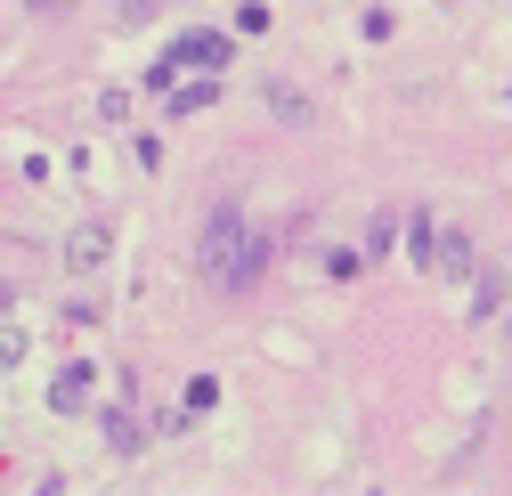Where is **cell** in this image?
Here are the masks:
<instances>
[{
  "label": "cell",
  "mask_w": 512,
  "mask_h": 496,
  "mask_svg": "<svg viewBox=\"0 0 512 496\" xmlns=\"http://www.w3.org/2000/svg\"><path fill=\"white\" fill-rule=\"evenodd\" d=\"M439 269H447V277H464V269H472V244H464V236H447V244H439Z\"/></svg>",
  "instance_id": "ba28073f"
},
{
  "label": "cell",
  "mask_w": 512,
  "mask_h": 496,
  "mask_svg": "<svg viewBox=\"0 0 512 496\" xmlns=\"http://www.w3.org/2000/svg\"><path fill=\"white\" fill-rule=\"evenodd\" d=\"M106 244H114V228H106V220H90V228H74V236H66V261H74V269H98V261H106Z\"/></svg>",
  "instance_id": "277c9868"
},
{
  "label": "cell",
  "mask_w": 512,
  "mask_h": 496,
  "mask_svg": "<svg viewBox=\"0 0 512 496\" xmlns=\"http://www.w3.org/2000/svg\"><path fill=\"white\" fill-rule=\"evenodd\" d=\"M407 261H415V269L431 261V212H423V204H415V228H407Z\"/></svg>",
  "instance_id": "52a82bcc"
},
{
  "label": "cell",
  "mask_w": 512,
  "mask_h": 496,
  "mask_svg": "<svg viewBox=\"0 0 512 496\" xmlns=\"http://www.w3.org/2000/svg\"><path fill=\"white\" fill-rule=\"evenodd\" d=\"M269 106H277V114H285V122H309V98H301V90H293V82H269Z\"/></svg>",
  "instance_id": "8992f818"
},
{
  "label": "cell",
  "mask_w": 512,
  "mask_h": 496,
  "mask_svg": "<svg viewBox=\"0 0 512 496\" xmlns=\"http://www.w3.org/2000/svg\"><path fill=\"white\" fill-rule=\"evenodd\" d=\"M90 383H98L90 366H66V375L49 383V407H57V415H82V407H90Z\"/></svg>",
  "instance_id": "3957f363"
},
{
  "label": "cell",
  "mask_w": 512,
  "mask_h": 496,
  "mask_svg": "<svg viewBox=\"0 0 512 496\" xmlns=\"http://www.w3.org/2000/svg\"><path fill=\"white\" fill-rule=\"evenodd\" d=\"M228 57H236L228 33H179V41L163 49V66H171V74H179V66H220V74H228Z\"/></svg>",
  "instance_id": "7a4b0ae2"
},
{
  "label": "cell",
  "mask_w": 512,
  "mask_h": 496,
  "mask_svg": "<svg viewBox=\"0 0 512 496\" xmlns=\"http://www.w3.org/2000/svg\"><path fill=\"white\" fill-rule=\"evenodd\" d=\"M204 269H212L220 293H252V285L269 277V236L244 220V204H220L204 220Z\"/></svg>",
  "instance_id": "6da1fadb"
},
{
  "label": "cell",
  "mask_w": 512,
  "mask_h": 496,
  "mask_svg": "<svg viewBox=\"0 0 512 496\" xmlns=\"http://www.w3.org/2000/svg\"><path fill=\"white\" fill-rule=\"evenodd\" d=\"M220 98V82H187V90H171V114H204Z\"/></svg>",
  "instance_id": "5b68a950"
},
{
  "label": "cell",
  "mask_w": 512,
  "mask_h": 496,
  "mask_svg": "<svg viewBox=\"0 0 512 496\" xmlns=\"http://www.w3.org/2000/svg\"><path fill=\"white\" fill-rule=\"evenodd\" d=\"M25 9H41V17H49V9H74V0H25Z\"/></svg>",
  "instance_id": "9c48e42d"
}]
</instances>
